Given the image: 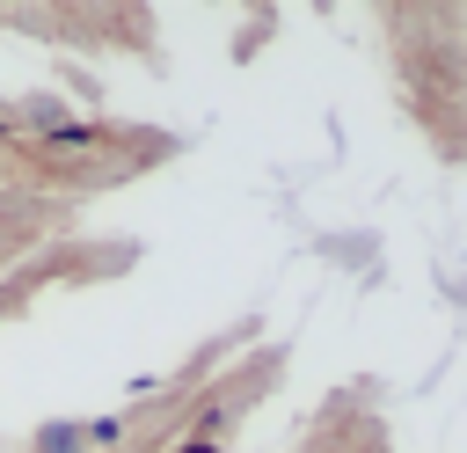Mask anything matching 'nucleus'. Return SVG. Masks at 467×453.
<instances>
[{
    "label": "nucleus",
    "instance_id": "f257e3e1",
    "mask_svg": "<svg viewBox=\"0 0 467 453\" xmlns=\"http://www.w3.org/2000/svg\"><path fill=\"white\" fill-rule=\"evenodd\" d=\"M80 446H88L80 424H44V431H36V453H80Z\"/></svg>",
    "mask_w": 467,
    "mask_h": 453
}]
</instances>
